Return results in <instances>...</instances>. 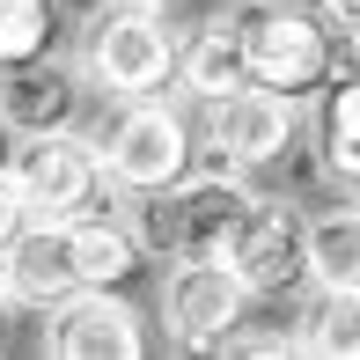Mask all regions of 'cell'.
<instances>
[{
	"label": "cell",
	"instance_id": "cell-21",
	"mask_svg": "<svg viewBox=\"0 0 360 360\" xmlns=\"http://www.w3.org/2000/svg\"><path fill=\"white\" fill-rule=\"evenodd\" d=\"M8 316H15V294L0 287V338H8Z\"/></svg>",
	"mask_w": 360,
	"mask_h": 360
},
{
	"label": "cell",
	"instance_id": "cell-1",
	"mask_svg": "<svg viewBox=\"0 0 360 360\" xmlns=\"http://www.w3.org/2000/svg\"><path fill=\"white\" fill-rule=\"evenodd\" d=\"M257 191L243 184V169H191L176 176L169 191H133V214H125V228H133L140 257H162V265H176V257H221V243L236 236V221L250 214Z\"/></svg>",
	"mask_w": 360,
	"mask_h": 360
},
{
	"label": "cell",
	"instance_id": "cell-10",
	"mask_svg": "<svg viewBox=\"0 0 360 360\" xmlns=\"http://www.w3.org/2000/svg\"><path fill=\"white\" fill-rule=\"evenodd\" d=\"M0 287L15 294V309H52L59 294L89 287L74 257V221H22V236L0 250Z\"/></svg>",
	"mask_w": 360,
	"mask_h": 360
},
{
	"label": "cell",
	"instance_id": "cell-23",
	"mask_svg": "<svg viewBox=\"0 0 360 360\" xmlns=\"http://www.w3.org/2000/svg\"><path fill=\"white\" fill-rule=\"evenodd\" d=\"M162 8H169V0H162Z\"/></svg>",
	"mask_w": 360,
	"mask_h": 360
},
{
	"label": "cell",
	"instance_id": "cell-19",
	"mask_svg": "<svg viewBox=\"0 0 360 360\" xmlns=\"http://www.w3.org/2000/svg\"><path fill=\"white\" fill-rule=\"evenodd\" d=\"M309 8H316L331 30H360V0H309Z\"/></svg>",
	"mask_w": 360,
	"mask_h": 360
},
{
	"label": "cell",
	"instance_id": "cell-16",
	"mask_svg": "<svg viewBox=\"0 0 360 360\" xmlns=\"http://www.w3.org/2000/svg\"><path fill=\"white\" fill-rule=\"evenodd\" d=\"M52 30H59V0H0V67L44 59Z\"/></svg>",
	"mask_w": 360,
	"mask_h": 360
},
{
	"label": "cell",
	"instance_id": "cell-14",
	"mask_svg": "<svg viewBox=\"0 0 360 360\" xmlns=\"http://www.w3.org/2000/svg\"><path fill=\"white\" fill-rule=\"evenodd\" d=\"M302 280L309 287H360V206L302 214Z\"/></svg>",
	"mask_w": 360,
	"mask_h": 360
},
{
	"label": "cell",
	"instance_id": "cell-7",
	"mask_svg": "<svg viewBox=\"0 0 360 360\" xmlns=\"http://www.w3.org/2000/svg\"><path fill=\"white\" fill-rule=\"evenodd\" d=\"M243 309H250V287L228 272V257H176L169 287H162V323H169V346L184 353H221Z\"/></svg>",
	"mask_w": 360,
	"mask_h": 360
},
{
	"label": "cell",
	"instance_id": "cell-15",
	"mask_svg": "<svg viewBox=\"0 0 360 360\" xmlns=\"http://www.w3.org/2000/svg\"><path fill=\"white\" fill-rule=\"evenodd\" d=\"M302 346L323 360H360V287H316V309L302 316Z\"/></svg>",
	"mask_w": 360,
	"mask_h": 360
},
{
	"label": "cell",
	"instance_id": "cell-8",
	"mask_svg": "<svg viewBox=\"0 0 360 360\" xmlns=\"http://www.w3.org/2000/svg\"><path fill=\"white\" fill-rule=\"evenodd\" d=\"M44 353L59 360H140L147 353V323L118 287H74L44 309Z\"/></svg>",
	"mask_w": 360,
	"mask_h": 360
},
{
	"label": "cell",
	"instance_id": "cell-9",
	"mask_svg": "<svg viewBox=\"0 0 360 360\" xmlns=\"http://www.w3.org/2000/svg\"><path fill=\"white\" fill-rule=\"evenodd\" d=\"M221 257H228V272H236L250 294L294 287L302 280V214H294L287 199H265V191H257L250 214L236 221V236L221 243Z\"/></svg>",
	"mask_w": 360,
	"mask_h": 360
},
{
	"label": "cell",
	"instance_id": "cell-20",
	"mask_svg": "<svg viewBox=\"0 0 360 360\" xmlns=\"http://www.w3.org/2000/svg\"><path fill=\"white\" fill-rule=\"evenodd\" d=\"M338 67L360 74V30H338Z\"/></svg>",
	"mask_w": 360,
	"mask_h": 360
},
{
	"label": "cell",
	"instance_id": "cell-18",
	"mask_svg": "<svg viewBox=\"0 0 360 360\" xmlns=\"http://www.w3.org/2000/svg\"><path fill=\"white\" fill-rule=\"evenodd\" d=\"M22 221H30V206H22V184L8 176V162H0V250H8L15 236H22Z\"/></svg>",
	"mask_w": 360,
	"mask_h": 360
},
{
	"label": "cell",
	"instance_id": "cell-5",
	"mask_svg": "<svg viewBox=\"0 0 360 360\" xmlns=\"http://www.w3.org/2000/svg\"><path fill=\"white\" fill-rule=\"evenodd\" d=\"M8 176L22 184V206L30 221H74V214H96L110 199V169H103V147L74 125L59 133H22Z\"/></svg>",
	"mask_w": 360,
	"mask_h": 360
},
{
	"label": "cell",
	"instance_id": "cell-13",
	"mask_svg": "<svg viewBox=\"0 0 360 360\" xmlns=\"http://www.w3.org/2000/svg\"><path fill=\"white\" fill-rule=\"evenodd\" d=\"M236 81H250V74H243L236 22H228V8H221V15H206L191 37H176V89H184L191 103H214V96H228Z\"/></svg>",
	"mask_w": 360,
	"mask_h": 360
},
{
	"label": "cell",
	"instance_id": "cell-3",
	"mask_svg": "<svg viewBox=\"0 0 360 360\" xmlns=\"http://www.w3.org/2000/svg\"><path fill=\"white\" fill-rule=\"evenodd\" d=\"M228 22H236V44H243V74L265 81V89L309 96L338 67V30L309 0H236Z\"/></svg>",
	"mask_w": 360,
	"mask_h": 360
},
{
	"label": "cell",
	"instance_id": "cell-12",
	"mask_svg": "<svg viewBox=\"0 0 360 360\" xmlns=\"http://www.w3.org/2000/svg\"><path fill=\"white\" fill-rule=\"evenodd\" d=\"M309 96H316V103H309V133H316L323 169L346 176V184H360V74L331 67Z\"/></svg>",
	"mask_w": 360,
	"mask_h": 360
},
{
	"label": "cell",
	"instance_id": "cell-4",
	"mask_svg": "<svg viewBox=\"0 0 360 360\" xmlns=\"http://www.w3.org/2000/svg\"><path fill=\"white\" fill-rule=\"evenodd\" d=\"M103 169H110V191H169L176 176H191V118L169 103V89L155 96H125L118 118L103 125Z\"/></svg>",
	"mask_w": 360,
	"mask_h": 360
},
{
	"label": "cell",
	"instance_id": "cell-2",
	"mask_svg": "<svg viewBox=\"0 0 360 360\" xmlns=\"http://www.w3.org/2000/svg\"><path fill=\"white\" fill-rule=\"evenodd\" d=\"M81 74L110 103L169 89L176 81V30L162 15V0H110V8H96L89 30H81Z\"/></svg>",
	"mask_w": 360,
	"mask_h": 360
},
{
	"label": "cell",
	"instance_id": "cell-22",
	"mask_svg": "<svg viewBox=\"0 0 360 360\" xmlns=\"http://www.w3.org/2000/svg\"><path fill=\"white\" fill-rule=\"evenodd\" d=\"M0 155H8V118H0Z\"/></svg>",
	"mask_w": 360,
	"mask_h": 360
},
{
	"label": "cell",
	"instance_id": "cell-17",
	"mask_svg": "<svg viewBox=\"0 0 360 360\" xmlns=\"http://www.w3.org/2000/svg\"><path fill=\"white\" fill-rule=\"evenodd\" d=\"M221 353H236V360H287V353H309L302 346V331H228L221 338Z\"/></svg>",
	"mask_w": 360,
	"mask_h": 360
},
{
	"label": "cell",
	"instance_id": "cell-6",
	"mask_svg": "<svg viewBox=\"0 0 360 360\" xmlns=\"http://www.w3.org/2000/svg\"><path fill=\"white\" fill-rule=\"evenodd\" d=\"M206 110V147L228 162V169H265V162H280L294 147V125H302V110H294L287 89H265V81H236L228 96H214Z\"/></svg>",
	"mask_w": 360,
	"mask_h": 360
},
{
	"label": "cell",
	"instance_id": "cell-11",
	"mask_svg": "<svg viewBox=\"0 0 360 360\" xmlns=\"http://www.w3.org/2000/svg\"><path fill=\"white\" fill-rule=\"evenodd\" d=\"M81 89H89V74L59 67L52 52L22 59V67H0V118H8V133H59V125H74Z\"/></svg>",
	"mask_w": 360,
	"mask_h": 360
}]
</instances>
